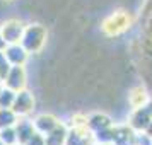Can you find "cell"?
Wrapping results in <instances>:
<instances>
[{"label": "cell", "mask_w": 152, "mask_h": 145, "mask_svg": "<svg viewBox=\"0 0 152 145\" xmlns=\"http://www.w3.org/2000/svg\"><path fill=\"white\" fill-rule=\"evenodd\" d=\"M46 29L41 24H31L24 28V34H22L21 44L26 48L29 55L31 53H39L46 43Z\"/></svg>", "instance_id": "1"}, {"label": "cell", "mask_w": 152, "mask_h": 145, "mask_svg": "<svg viewBox=\"0 0 152 145\" xmlns=\"http://www.w3.org/2000/svg\"><path fill=\"white\" fill-rule=\"evenodd\" d=\"M132 17L126 10H116L111 15H108L103 22V31L108 36H120L130 28Z\"/></svg>", "instance_id": "2"}, {"label": "cell", "mask_w": 152, "mask_h": 145, "mask_svg": "<svg viewBox=\"0 0 152 145\" xmlns=\"http://www.w3.org/2000/svg\"><path fill=\"white\" fill-rule=\"evenodd\" d=\"M152 121V99H149L145 104L133 108L128 119V126L135 131H144L147 125Z\"/></svg>", "instance_id": "3"}, {"label": "cell", "mask_w": 152, "mask_h": 145, "mask_svg": "<svg viewBox=\"0 0 152 145\" xmlns=\"http://www.w3.org/2000/svg\"><path fill=\"white\" fill-rule=\"evenodd\" d=\"M2 85L14 90V92L26 89V70H24V65H10V68H9Z\"/></svg>", "instance_id": "4"}, {"label": "cell", "mask_w": 152, "mask_h": 145, "mask_svg": "<svg viewBox=\"0 0 152 145\" xmlns=\"http://www.w3.org/2000/svg\"><path fill=\"white\" fill-rule=\"evenodd\" d=\"M24 24L19 21H7L2 24L0 28V36L5 44H14V43H21L22 34H24Z\"/></svg>", "instance_id": "5"}, {"label": "cell", "mask_w": 152, "mask_h": 145, "mask_svg": "<svg viewBox=\"0 0 152 145\" xmlns=\"http://www.w3.org/2000/svg\"><path fill=\"white\" fill-rule=\"evenodd\" d=\"M12 109H14V113L17 116H29L31 111L34 109V97H33V94L26 89L15 92Z\"/></svg>", "instance_id": "6"}, {"label": "cell", "mask_w": 152, "mask_h": 145, "mask_svg": "<svg viewBox=\"0 0 152 145\" xmlns=\"http://www.w3.org/2000/svg\"><path fill=\"white\" fill-rule=\"evenodd\" d=\"M96 142L89 126H72L67 133L65 145H92Z\"/></svg>", "instance_id": "7"}, {"label": "cell", "mask_w": 152, "mask_h": 145, "mask_svg": "<svg viewBox=\"0 0 152 145\" xmlns=\"http://www.w3.org/2000/svg\"><path fill=\"white\" fill-rule=\"evenodd\" d=\"M4 55H5V58L10 65H24L28 62L29 53L21 43H14V44H5Z\"/></svg>", "instance_id": "8"}, {"label": "cell", "mask_w": 152, "mask_h": 145, "mask_svg": "<svg viewBox=\"0 0 152 145\" xmlns=\"http://www.w3.org/2000/svg\"><path fill=\"white\" fill-rule=\"evenodd\" d=\"M14 128H15V135H17V144H22V145L36 133L34 123L28 116H19L17 123L14 125Z\"/></svg>", "instance_id": "9"}, {"label": "cell", "mask_w": 152, "mask_h": 145, "mask_svg": "<svg viewBox=\"0 0 152 145\" xmlns=\"http://www.w3.org/2000/svg\"><path fill=\"white\" fill-rule=\"evenodd\" d=\"M137 131L132 130L130 126H115L113 130V145H135Z\"/></svg>", "instance_id": "10"}, {"label": "cell", "mask_w": 152, "mask_h": 145, "mask_svg": "<svg viewBox=\"0 0 152 145\" xmlns=\"http://www.w3.org/2000/svg\"><path fill=\"white\" fill-rule=\"evenodd\" d=\"M36 131H39L41 135H46L48 131H51L53 128H56L62 121H58V118H55L53 114H39L33 119Z\"/></svg>", "instance_id": "11"}, {"label": "cell", "mask_w": 152, "mask_h": 145, "mask_svg": "<svg viewBox=\"0 0 152 145\" xmlns=\"http://www.w3.org/2000/svg\"><path fill=\"white\" fill-rule=\"evenodd\" d=\"M67 133H69V128L63 123H60L56 128H53L45 135V145H65L67 144Z\"/></svg>", "instance_id": "12"}, {"label": "cell", "mask_w": 152, "mask_h": 145, "mask_svg": "<svg viewBox=\"0 0 152 145\" xmlns=\"http://www.w3.org/2000/svg\"><path fill=\"white\" fill-rule=\"evenodd\" d=\"M87 126H89V130L92 131V135H94V133H97V131L106 130V128H111V126H115V125H113V121H111L106 114H99V113H97V114L89 116V119H87Z\"/></svg>", "instance_id": "13"}, {"label": "cell", "mask_w": 152, "mask_h": 145, "mask_svg": "<svg viewBox=\"0 0 152 145\" xmlns=\"http://www.w3.org/2000/svg\"><path fill=\"white\" fill-rule=\"evenodd\" d=\"M128 101H130L132 108H138V106L145 104L147 101H149V94H147L145 87L138 85V87H135V89H132L130 96H128Z\"/></svg>", "instance_id": "14"}, {"label": "cell", "mask_w": 152, "mask_h": 145, "mask_svg": "<svg viewBox=\"0 0 152 145\" xmlns=\"http://www.w3.org/2000/svg\"><path fill=\"white\" fill-rule=\"evenodd\" d=\"M17 119H19V116L14 113L12 108H0V128L14 126Z\"/></svg>", "instance_id": "15"}, {"label": "cell", "mask_w": 152, "mask_h": 145, "mask_svg": "<svg viewBox=\"0 0 152 145\" xmlns=\"http://www.w3.org/2000/svg\"><path fill=\"white\" fill-rule=\"evenodd\" d=\"M0 140L7 145H15L17 144V135H15L14 126H7V128H0Z\"/></svg>", "instance_id": "16"}, {"label": "cell", "mask_w": 152, "mask_h": 145, "mask_svg": "<svg viewBox=\"0 0 152 145\" xmlns=\"http://www.w3.org/2000/svg\"><path fill=\"white\" fill-rule=\"evenodd\" d=\"M14 97H15L14 90H10L2 85V89H0V108H12Z\"/></svg>", "instance_id": "17"}, {"label": "cell", "mask_w": 152, "mask_h": 145, "mask_svg": "<svg viewBox=\"0 0 152 145\" xmlns=\"http://www.w3.org/2000/svg\"><path fill=\"white\" fill-rule=\"evenodd\" d=\"M9 68H10V63L7 62V58L4 55V50H0V85L4 84V79L7 75Z\"/></svg>", "instance_id": "18"}, {"label": "cell", "mask_w": 152, "mask_h": 145, "mask_svg": "<svg viewBox=\"0 0 152 145\" xmlns=\"http://www.w3.org/2000/svg\"><path fill=\"white\" fill-rule=\"evenodd\" d=\"M24 145H45V135H41L39 131H36Z\"/></svg>", "instance_id": "19"}, {"label": "cell", "mask_w": 152, "mask_h": 145, "mask_svg": "<svg viewBox=\"0 0 152 145\" xmlns=\"http://www.w3.org/2000/svg\"><path fill=\"white\" fill-rule=\"evenodd\" d=\"M87 116H80V114H75L72 116V126H87Z\"/></svg>", "instance_id": "20"}, {"label": "cell", "mask_w": 152, "mask_h": 145, "mask_svg": "<svg viewBox=\"0 0 152 145\" xmlns=\"http://www.w3.org/2000/svg\"><path fill=\"white\" fill-rule=\"evenodd\" d=\"M145 133H147V135H149V137H152V121H151V123H149V125H147V128H145Z\"/></svg>", "instance_id": "21"}, {"label": "cell", "mask_w": 152, "mask_h": 145, "mask_svg": "<svg viewBox=\"0 0 152 145\" xmlns=\"http://www.w3.org/2000/svg\"><path fill=\"white\" fill-rule=\"evenodd\" d=\"M5 48V43H4V39H2V36H0V50Z\"/></svg>", "instance_id": "22"}, {"label": "cell", "mask_w": 152, "mask_h": 145, "mask_svg": "<svg viewBox=\"0 0 152 145\" xmlns=\"http://www.w3.org/2000/svg\"><path fill=\"white\" fill-rule=\"evenodd\" d=\"M92 145H113V144H111V142H110V144H101V142H94Z\"/></svg>", "instance_id": "23"}, {"label": "cell", "mask_w": 152, "mask_h": 145, "mask_svg": "<svg viewBox=\"0 0 152 145\" xmlns=\"http://www.w3.org/2000/svg\"><path fill=\"white\" fill-rule=\"evenodd\" d=\"M0 145H7V144H4V142H2V140H0Z\"/></svg>", "instance_id": "24"}, {"label": "cell", "mask_w": 152, "mask_h": 145, "mask_svg": "<svg viewBox=\"0 0 152 145\" xmlns=\"http://www.w3.org/2000/svg\"><path fill=\"white\" fill-rule=\"evenodd\" d=\"M15 145H22V144H15Z\"/></svg>", "instance_id": "25"}, {"label": "cell", "mask_w": 152, "mask_h": 145, "mask_svg": "<svg viewBox=\"0 0 152 145\" xmlns=\"http://www.w3.org/2000/svg\"><path fill=\"white\" fill-rule=\"evenodd\" d=\"M9 2H12V0H9Z\"/></svg>", "instance_id": "26"}, {"label": "cell", "mask_w": 152, "mask_h": 145, "mask_svg": "<svg viewBox=\"0 0 152 145\" xmlns=\"http://www.w3.org/2000/svg\"><path fill=\"white\" fill-rule=\"evenodd\" d=\"M0 89H2V85H0Z\"/></svg>", "instance_id": "27"}]
</instances>
